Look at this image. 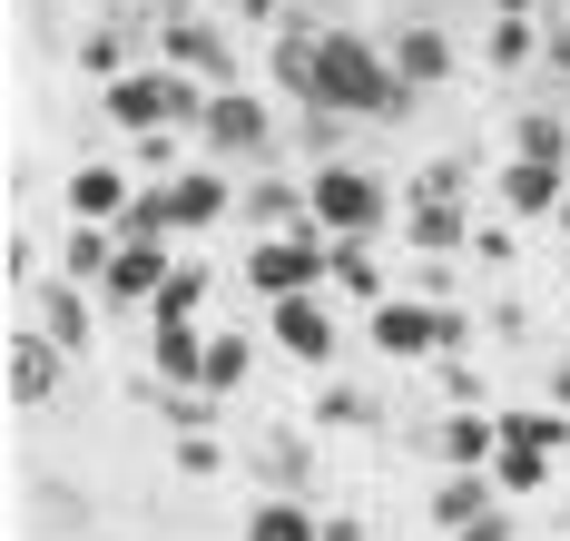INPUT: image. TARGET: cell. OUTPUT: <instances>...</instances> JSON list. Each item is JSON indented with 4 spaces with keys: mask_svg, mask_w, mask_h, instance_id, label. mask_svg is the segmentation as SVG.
Wrapping results in <instances>:
<instances>
[{
    "mask_svg": "<svg viewBox=\"0 0 570 541\" xmlns=\"http://www.w3.org/2000/svg\"><path fill=\"white\" fill-rule=\"evenodd\" d=\"M423 453H433L443 473H492V453H502V414H492V404H453L443 423H423Z\"/></svg>",
    "mask_w": 570,
    "mask_h": 541,
    "instance_id": "cell-11",
    "label": "cell"
},
{
    "mask_svg": "<svg viewBox=\"0 0 570 541\" xmlns=\"http://www.w3.org/2000/svg\"><path fill=\"white\" fill-rule=\"evenodd\" d=\"M40 532H50V541H79V532H89V502H79L69 482H40Z\"/></svg>",
    "mask_w": 570,
    "mask_h": 541,
    "instance_id": "cell-35",
    "label": "cell"
},
{
    "mask_svg": "<svg viewBox=\"0 0 570 541\" xmlns=\"http://www.w3.org/2000/svg\"><path fill=\"white\" fill-rule=\"evenodd\" d=\"M227 10L246 20V30H276V20H285V0H227Z\"/></svg>",
    "mask_w": 570,
    "mask_h": 541,
    "instance_id": "cell-44",
    "label": "cell"
},
{
    "mask_svg": "<svg viewBox=\"0 0 570 541\" xmlns=\"http://www.w3.org/2000/svg\"><path fill=\"white\" fill-rule=\"evenodd\" d=\"M148 384H207V325H158L148 335Z\"/></svg>",
    "mask_w": 570,
    "mask_h": 541,
    "instance_id": "cell-23",
    "label": "cell"
},
{
    "mask_svg": "<svg viewBox=\"0 0 570 541\" xmlns=\"http://www.w3.org/2000/svg\"><path fill=\"white\" fill-rule=\"evenodd\" d=\"M236 541H325V512H315L305 492H256Z\"/></svg>",
    "mask_w": 570,
    "mask_h": 541,
    "instance_id": "cell-21",
    "label": "cell"
},
{
    "mask_svg": "<svg viewBox=\"0 0 570 541\" xmlns=\"http://www.w3.org/2000/svg\"><path fill=\"white\" fill-rule=\"evenodd\" d=\"M177 138H187V128H148V138H128V168H138V178H177V168H187Z\"/></svg>",
    "mask_w": 570,
    "mask_h": 541,
    "instance_id": "cell-36",
    "label": "cell"
},
{
    "mask_svg": "<svg viewBox=\"0 0 570 541\" xmlns=\"http://www.w3.org/2000/svg\"><path fill=\"white\" fill-rule=\"evenodd\" d=\"M325 256H335V237H325V227H295V237H256V246H246V266H236V286H246L256 305L315 296V286H325Z\"/></svg>",
    "mask_w": 570,
    "mask_h": 541,
    "instance_id": "cell-7",
    "label": "cell"
},
{
    "mask_svg": "<svg viewBox=\"0 0 570 541\" xmlns=\"http://www.w3.org/2000/svg\"><path fill=\"white\" fill-rule=\"evenodd\" d=\"M0 276H10V286H20V276L40 286V246H30V227H10V246H0Z\"/></svg>",
    "mask_w": 570,
    "mask_h": 541,
    "instance_id": "cell-42",
    "label": "cell"
},
{
    "mask_svg": "<svg viewBox=\"0 0 570 541\" xmlns=\"http://www.w3.org/2000/svg\"><path fill=\"white\" fill-rule=\"evenodd\" d=\"M492 502H502V482H492V473H443V482H433V522H443V532L482 522Z\"/></svg>",
    "mask_w": 570,
    "mask_h": 541,
    "instance_id": "cell-29",
    "label": "cell"
},
{
    "mask_svg": "<svg viewBox=\"0 0 570 541\" xmlns=\"http://www.w3.org/2000/svg\"><path fill=\"white\" fill-rule=\"evenodd\" d=\"M148 60L187 69V79H207V89H256V60H246V40H236L217 10H168Z\"/></svg>",
    "mask_w": 570,
    "mask_h": 541,
    "instance_id": "cell-5",
    "label": "cell"
},
{
    "mask_svg": "<svg viewBox=\"0 0 570 541\" xmlns=\"http://www.w3.org/2000/svg\"><path fill=\"white\" fill-rule=\"evenodd\" d=\"M138 187H148V178H138L128 158H79V168H69V187H59V207H69V227H118Z\"/></svg>",
    "mask_w": 570,
    "mask_h": 541,
    "instance_id": "cell-10",
    "label": "cell"
},
{
    "mask_svg": "<svg viewBox=\"0 0 570 541\" xmlns=\"http://www.w3.org/2000/svg\"><path fill=\"white\" fill-rule=\"evenodd\" d=\"M266 345H276V355H295V364H335V355H344V315H335V296L315 286V296L266 305Z\"/></svg>",
    "mask_w": 570,
    "mask_h": 541,
    "instance_id": "cell-9",
    "label": "cell"
},
{
    "mask_svg": "<svg viewBox=\"0 0 570 541\" xmlns=\"http://www.w3.org/2000/svg\"><path fill=\"white\" fill-rule=\"evenodd\" d=\"M344 128L354 119H335V109H295V119H285V168H335Z\"/></svg>",
    "mask_w": 570,
    "mask_h": 541,
    "instance_id": "cell-25",
    "label": "cell"
},
{
    "mask_svg": "<svg viewBox=\"0 0 570 541\" xmlns=\"http://www.w3.org/2000/svg\"><path fill=\"white\" fill-rule=\"evenodd\" d=\"M541 79L570 89V10H551V30H541Z\"/></svg>",
    "mask_w": 570,
    "mask_h": 541,
    "instance_id": "cell-40",
    "label": "cell"
},
{
    "mask_svg": "<svg viewBox=\"0 0 570 541\" xmlns=\"http://www.w3.org/2000/svg\"><path fill=\"white\" fill-rule=\"evenodd\" d=\"M197 158H217V168H276L285 158V119H276V99L266 89H217L207 99V128H197Z\"/></svg>",
    "mask_w": 570,
    "mask_h": 541,
    "instance_id": "cell-4",
    "label": "cell"
},
{
    "mask_svg": "<svg viewBox=\"0 0 570 541\" xmlns=\"http://www.w3.org/2000/svg\"><path fill=\"white\" fill-rule=\"evenodd\" d=\"M364 345L394 364H443L472 345V315H462L453 296H384L374 315H364Z\"/></svg>",
    "mask_w": 570,
    "mask_h": 541,
    "instance_id": "cell-3",
    "label": "cell"
},
{
    "mask_svg": "<svg viewBox=\"0 0 570 541\" xmlns=\"http://www.w3.org/2000/svg\"><path fill=\"white\" fill-rule=\"evenodd\" d=\"M492 414H502V443H531V453H551V463L570 453V404H551V394H541V404H492Z\"/></svg>",
    "mask_w": 570,
    "mask_h": 541,
    "instance_id": "cell-24",
    "label": "cell"
},
{
    "mask_svg": "<svg viewBox=\"0 0 570 541\" xmlns=\"http://www.w3.org/2000/svg\"><path fill=\"white\" fill-rule=\"evenodd\" d=\"M315 40H325V20H276V40H266V79L295 109H315Z\"/></svg>",
    "mask_w": 570,
    "mask_h": 541,
    "instance_id": "cell-19",
    "label": "cell"
},
{
    "mask_svg": "<svg viewBox=\"0 0 570 541\" xmlns=\"http://www.w3.org/2000/svg\"><path fill=\"white\" fill-rule=\"evenodd\" d=\"M551 473H561V463H551V453H531V443H502V453H492V482H502V502H531V492H551Z\"/></svg>",
    "mask_w": 570,
    "mask_h": 541,
    "instance_id": "cell-33",
    "label": "cell"
},
{
    "mask_svg": "<svg viewBox=\"0 0 570 541\" xmlns=\"http://www.w3.org/2000/svg\"><path fill=\"white\" fill-rule=\"evenodd\" d=\"M109 266H118V227H69V237H59V276H69V286H89V296H99V286H109Z\"/></svg>",
    "mask_w": 570,
    "mask_h": 541,
    "instance_id": "cell-28",
    "label": "cell"
},
{
    "mask_svg": "<svg viewBox=\"0 0 570 541\" xmlns=\"http://www.w3.org/2000/svg\"><path fill=\"white\" fill-rule=\"evenodd\" d=\"M413 197H472V158H433V168H413Z\"/></svg>",
    "mask_w": 570,
    "mask_h": 541,
    "instance_id": "cell-37",
    "label": "cell"
},
{
    "mask_svg": "<svg viewBox=\"0 0 570 541\" xmlns=\"http://www.w3.org/2000/svg\"><path fill=\"white\" fill-rule=\"evenodd\" d=\"M236 217L256 227V237H295V227H315V197H305V168H246L236 178Z\"/></svg>",
    "mask_w": 570,
    "mask_h": 541,
    "instance_id": "cell-8",
    "label": "cell"
},
{
    "mask_svg": "<svg viewBox=\"0 0 570 541\" xmlns=\"http://www.w3.org/2000/svg\"><path fill=\"white\" fill-rule=\"evenodd\" d=\"M325 541H374V532H364L354 512H325Z\"/></svg>",
    "mask_w": 570,
    "mask_h": 541,
    "instance_id": "cell-45",
    "label": "cell"
},
{
    "mask_svg": "<svg viewBox=\"0 0 570 541\" xmlns=\"http://www.w3.org/2000/svg\"><path fill=\"white\" fill-rule=\"evenodd\" d=\"M207 99H217L207 79H187V69H168V60H138L128 79L99 89V119L128 128V138H148V128H187V138H197V128H207Z\"/></svg>",
    "mask_w": 570,
    "mask_h": 541,
    "instance_id": "cell-2",
    "label": "cell"
},
{
    "mask_svg": "<svg viewBox=\"0 0 570 541\" xmlns=\"http://www.w3.org/2000/svg\"><path fill=\"white\" fill-rule=\"evenodd\" d=\"M561 197H570V168H541V158H502L492 168V217H512V227L561 217Z\"/></svg>",
    "mask_w": 570,
    "mask_h": 541,
    "instance_id": "cell-15",
    "label": "cell"
},
{
    "mask_svg": "<svg viewBox=\"0 0 570 541\" xmlns=\"http://www.w3.org/2000/svg\"><path fill=\"white\" fill-rule=\"evenodd\" d=\"M168 276H177V246H128V237H118V266H109V286H99V305H118V315H148Z\"/></svg>",
    "mask_w": 570,
    "mask_h": 541,
    "instance_id": "cell-17",
    "label": "cell"
},
{
    "mask_svg": "<svg viewBox=\"0 0 570 541\" xmlns=\"http://www.w3.org/2000/svg\"><path fill=\"white\" fill-rule=\"evenodd\" d=\"M246 384H256V335H207V394H217V404H236V394H246Z\"/></svg>",
    "mask_w": 570,
    "mask_h": 541,
    "instance_id": "cell-30",
    "label": "cell"
},
{
    "mask_svg": "<svg viewBox=\"0 0 570 541\" xmlns=\"http://www.w3.org/2000/svg\"><path fill=\"white\" fill-rule=\"evenodd\" d=\"M0 384H10V414H40V404H50L59 394V374H69V355H59L50 335H40V325H10V345H0Z\"/></svg>",
    "mask_w": 570,
    "mask_h": 541,
    "instance_id": "cell-13",
    "label": "cell"
},
{
    "mask_svg": "<svg viewBox=\"0 0 570 541\" xmlns=\"http://www.w3.org/2000/svg\"><path fill=\"white\" fill-rule=\"evenodd\" d=\"M384 50H394V79L423 99V89H443L462 69V40L443 30V20H403V30H384Z\"/></svg>",
    "mask_w": 570,
    "mask_h": 541,
    "instance_id": "cell-14",
    "label": "cell"
},
{
    "mask_svg": "<svg viewBox=\"0 0 570 541\" xmlns=\"http://www.w3.org/2000/svg\"><path fill=\"white\" fill-rule=\"evenodd\" d=\"M207 286H217V266L177 256V276L158 286V305H148V325H197V305H207Z\"/></svg>",
    "mask_w": 570,
    "mask_h": 541,
    "instance_id": "cell-31",
    "label": "cell"
},
{
    "mask_svg": "<svg viewBox=\"0 0 570 541\" xmlns=\"http://www.w3.org/2000/svg\"><path fill=\"white\" fill-rule=\"evenodd\" d=\"M551 227H561V237H570V197H561V217H551Z\"/></svg>",
    "mask_w": 570,
    "mask_h": 541,
    "instance_id": "cell-47",
    "label": "cell"
},
{
    "mask_svg": "<svg viewBox=\"0 0 570 541\" xmlns=\"http://www.w3.org/2000/svg\"><path fill=\"white\" fill-rule=\"evenodd\" d=\"M148 10H158V20H168V10H207V0H148Z\"/></svg>",
    "mask_w": 570,
    "mask_h": 541,
    "instance_id": "cell-46",
    "label": "cell"
},
{
    "mask_svg": "<svg viewBox=\"0 0 570 541\" xmlns=\"http://www.w3.org/2000/svg\"><path fill=\"white\" fill-rule=\"evenodd\" d=\"M472 227H482L472 197H403V237H413V256H453V246H472Z\"/></svg>",
    "mask_w": 570,
    "mask_h": 541,
    "instance_id": "cell-18",
    "label": "cell"
},
{
    "mask_svg": "<svg viewBox=\"0 0 570 541\" xmlns=\"http://www.w3.org/2000/svg\"><path fill=\"white\" fill-rule=\"evenodd\" d=\"M315 433H374V423H384V404H374V394H364V384H344V374H325V384H315Z\"/></svg>",
    "mask_w": 570,
    "mask_h": 541,
    "instance_id": "cell-26",
    "label": "cell"
},
{
    "mask_svg": "<svg viewBox=\"0 0 570 541\" xmlns=\"http://www.w3.org/2000/svg\"><path fill=\"white\" fill-rule=\"evenodd\" d=\"M453 541H521V522H512V512H502V502H492V512H482V522H462Z\"/></svg>",
    "mask_w": 570,
    "mask_h": 541,
    "instance_id": "cell-43",
    "label": "cell"
},
{
    "mask_svg": "<svg viewBox=\"0 0 570 541\" xmlns=\"http://www.w3.org/2000/svg\"><path fill=\"white\" fill-rule=\"evenodd\" d=\"M305 197H315V227L325 237H384L394 227V187L374 178V168H354V158L305 168Z\"/></svg>",
    "mask_w": 570,
    "mask_h": 541,
    "instance_id": "cell-6",
    "label": "cell"
},
{
    "mask_svg": "<svg viewBox=\"0 0 570 541\" xmlns=\"http://www.w3.org/2000/svg\"><path fill=\"white\" fill-rule=\"evenodd\" d=\"M30 305H40L30 325H40V335H50L69 364L99 345V296H89V286H69V276H40V296H30Z\"/></svg>",
    "mask_w": 570,
    "mask_h": 541,
    "instance_id": "cell-16",
    "label": "cell"
},
{
    "mask_svg": "<svg viewBox=\"0 0 570 541\" xmlns=\"http://www.w3.org/2000/svg\"><path fill=\"white\" fill-rule=\"evenodd\" d=\"M246 473H256V492H305L315 502V423H266L246 443Z\"/></svg>",
    "mask_w": 570,
    "mask_h": 541,
    "instance_id": "cell-12",
    "label": "cell"
},
{
    "mask_svg": "<svg viewBox=\"0 0 570 541\" xmlns=\"http://www.w3.org/2000/svg\"><path fill=\"white\" fill-rule=\"evenodd\" d=\"M148 394H158V414H168V433H217V414H227V404H217L207 384H148Z\"/></svg>",
    "mask_w": 570,
    "mask_h": 541,
    "instance_id": "cell-34",
    "label": "cell"
},
{
    "mask_svg": "<svg viewBox=\"0 0 570 541\" xmlns=\"http://www.w3.org/2000/svg\"><path fill=\"white\" fill-rule=\"evenodd\" d=\"M177 473H187V482H217V473H227V443H217V433H177Z\"/></svg>",
    "mask_w": 570,
    "mask_h": 541,
    "instance_id": "cell-38",
    "label": "cell"
},
{
    "mask_svg": "<svg viewBox=\"0 0 570 541\" xmlns=\"http://www.w3.org/2000/svg\"><path fill=\"white\" fill-rule=\"evenodd\" d=\"M512 217H482V227H472V256H482V266H512Z\"/></svg>",
    "mask_w": 570,
    "mask_h": 541,
    "instance_id": "cell-41",
    "label": "cell"
},
{
    "mask_svg": "<svg viewBox=\"0 0 570 541\" xmlns=\"http://www.w3.org/2000/svg\"><path fill=\"white\" fill-rule=\"evenodd\" d=\"M325 296H344V305H374L394 296V276H384V256H374V237H335V256H325Z\"/></svg>",
    "mask_w": 570,
    "mask_h": 541,
    "instance_id": "cell-20",
    "label": "cell"
},
{
    "mask_svg": "<svg viewBox=\"0 0 570 541\" xmlns=\"http://www.w3.org/2000/svg\"><path fill=\"white\" fill-rule=\"evenodd\" d=\"M512 158L570 168V119H561V109H521V119H512Z\"/></svg>",
    "mask_w": 570,
    "mask_h": 541,
    "instance_id": "cell-32",
    "label": "cell"
},
{
    "mask_svg": "<svg viewBox=\"0 0 570 541\" xmlns=\"http://www.w3.org/2000/svg\"><path fill=\"white\" fill-rule=\"evenodd\" d=\"M118 237L128 246H177V178H148L128 197V217H118Z\"/></svg>",
    "mask_w": 570,
    "mask_h": 541,
    "instance_id": "cell-27",
    "label": "cell"
},
{
    "mask_svg": "<svg viewBox=\"0 0 570 541\" xmlns=\"http://www.w3.org/2000/svg\"><path fill=\"white\" fill-rule=\"evenodd\" d=\"M541 10H492V30H482V60L502 69V79H521V69H541Z\"/></svg>",
    "mask_w": 570,
    "mask_h": 541,
    "instance_id": "cell-22",
    "label": "cell"
},
{
    "mask_svg": "<svg viewBox=\"0 0 570 541\" xmlns=\"http://www.w3.org/2000/svg\"><path fill=\"white\" fill-rule=\"evenodd\" d=\"M315 109H335V119H403L413 89L394 79V50L374 30L325 20V40H315Z\"/></svg>",
    "mask_w": 570,
    "mask_h": 541,
    "instance_id": "cell-1",
    "label": "cell"
},
{
    "mask_svg": "<svg viewBox=\"0 0 570 541\" xmlns=\"http://www.w3.org/2000/svg\"><path fill=\"white\" fill-rule=\"evenodd\" d=\"M433 374H443V404H482V364L472 355H443Z\"/></svg>",
    "mask_w": 570,
    "mask_h": 541,
    "instance_id": "cell-39",
    "label": "cell"
}]
</instances>
